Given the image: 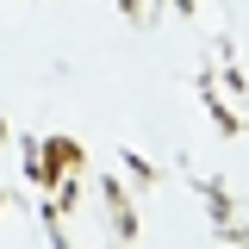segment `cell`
Listing matches in <instances>:
<instances>
[{"label":"cell","instance_id":"obj_1","mask_svg":"<svg viewBox=\"0 0 249 249\" xmlns=\"http://www.w3.org/2000/svg\"><path fill=\"white\" fill-rule=\"evenodd\" d=\"M44 162H50V175H81V168H88V150H81V143H75V137H44Z\"/></svg>","mask_w":249,"mask_h":249},{"label":"cell","instance_id":"obj_2","mask_svg":"<svg viewBox=\"0 0 249 249\" xmlns=\"http://www.w3.org/2000/svg\"><path fill=\"white\" fill-rule=\"evenodd\" d=\"M106 206H112V237H137V212H131V199H124V181L119 175H106Z\"/></svg>","mask_w":249,"mask_h":249},{"label":"cell","instance_id":"obj_3","mask_svg":"<svg viewBox=\"0 0 249 249\" xmlns=\"http://www.w3.org/2000/svg\"><path fill=\"white\" fill-rule=\"evenodd\" d=\"M199 193H206V212H212V224L224 231V224H231V193H224L218 181H199Z\"/></svg>","mask_w":249,"mask_h":249},{"label":"cell","instance_id":"obj_4","mask_svg":"<svg viewBox=\"0 0 249 249\" xmlns=\"http://www.w3.org/2000/svg\"><path fill=\"white\" fill-rule=\"evenodd\" d=\"M124 175H131V181H143V187H156V181H162V175H156V168H150L137 150H124Z\"/></svg>","mask_w":249,"mask_h":249},{"label":"cell","instance_id":"obj_5","mask_svg":"<svg viewBox=\"0 0 249 249\" xmlns=\"http://www.w3.org/2000/svg\"><path fill=\"white\" fill-rule=\"evenodd\" d=\"M119 13H124V19H137V25H150V6H143V0H119Z\"/></svg>","mask_w":249,"mask_h":249},{"label":"cell","instance_id":"obj_6","mask_svg":"<svg viewBox=\"0 0 249 249\" xmlns=\"http://www.w3.org/2000/svg\"><path fill=\"white\" fill-rule=\"evenodd\" d=\"M175 6H181V13H193V6H199V0H175Z\"/></svg>","mask_w":249,"mask_h":249},{"label":"cell","instance_id":"obj_7","mask_svg":"<svg viewBox=\"0 0 249 249\" xmlns=\"http://www.w3.org/2000/svg\"><path fill=\"white\" fill-rule=\"evenodd\" d=\"M0 143H6V119H0Z\"/></svg>","mask_w":249,"mask_h":249}]
</instances>
